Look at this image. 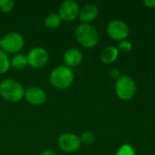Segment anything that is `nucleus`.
<instances>
[{
	"label": "nucleus",
	"mask_w": 155,
	"mask_h": 155,
	"mask_svg": "<svg viewBox=\"0 0 155 155\" xmlns=\"http://www.w3.org/2000/svg\"><path fill=\"white\" fill-rule=\"evenodd\" d=\"M25 89L21 83L13 78H5L0 83V96L8 103H18L25 96Z\"/></svg>",
	"instance_id": "nucleus-1"
},
{
	"label": "nucleus",
	"mask_w": 155,
	"mask_h": 155,
	"mask_svg": "<svg viewBox=\"0 0 155 155\" xmlns=\"http://www.w3.org/2000/svg\"><path fill=\"white\" fill-rule=\"evenodd\" d=\"M74 79V74L72 68L66 66L65 64L56 66L49 74L50 84L58 90H65L69 88L73 84Z\"/></svg>",
	"instance_id": "nucleus-2"
},
{
	"label": "nucleus",
	"mask_w": 155,
	"mask_h": 155,
	"mask_svg": "<svg viewBox=\"0 0 155 155\" xmlns=\"http://www.w3.org/2000/svg\"><path fill=\"white\" fill-rule=\"evenodd\" d=\"M76 41L84 47H94L99 42V34L91 24H79L74 31Z\"/></svg>",
	"instance_id": "nucleus-3"
},
{
	"label": "nucleus",
	"mask_w": 155,
	"mask_h": 155,
	"mask_svg": "<svg viewBox=\"0 0 155 155\" xmlns=\"http://www.w3.org/2000/svg\"><path fill=\"white\" fill-rule=\"evenodd\" d=\"M115 94L123 101H128L136 94V84L129 75H122L115 83Z\"/></svg>",
	"instance_id": "nucleus-4"
},
{
	"label": "nucleus",
	"mask_w": 155,
	"mask_h": 155,
	"mask_svg": "<svg viewBox=\"0 0 155 155\" xmlns=\"http://www.w3.org/2000/svg\"><path fill=\"white\" fill-rule=\"evenodd\" d=\"M25 46L24 36L17 32H10L2 37L1 50L8 54H18Z\"/></svg>",
	"instance_id": "nucleus-5"
},
{
	"label": "nucleus",
	"mask_w": 155,
	"mask_h": 155,
	"mask_svg": "<svg viewBox=\"0 0 155 155\" xmlns=\"http://www.w3.org/2000/svg\"><path fill=\"white\" fill-rule=\"evenodd\" d=\"M106 32L109 37L114 41L122 42L128 37L130 29L125 22L119 19H114L108 23Z\"/></svg>",
	"instance_id": "nucleus-6"
},
{
	"label": "nucleus",
	"mask_w": 155,
	"mask_h": 155,
	"mask_svg": "<svg viewBox=\"0 0 155 155\" xmlns=\"http://www.w3.org/2000/svg\"><path fill=\"white\" fill-rule=\"evenodd\" d=\"M57 144L60 150L67 153H75L82 146L80 137L71 133H65L61 134L57 139Z\"/></svg>",
	"instance_id": "nucleus-7"
},
{
	"label": "nucleus",
	"mask_w": 155,
	"mask_h": 155,
	"mask_svg": "<svg viewBox=\"0 0 155 155\" xmlns=\"http://www.w3.org/2000/svg\"><path fill=\"white\" fill-rule=\"evenodd\" d=\"M28 65L35 69H40L46 65L49 60V54L44 47L36 46L32 48L26 54Z\"/></svg>",
	"instance_id": "nucleus-8"
},
{
	"label": "nucleus",
	"mask_w": 155,
	"mask_h": 155,
	"mask_svg": "<svg viewBox=\"0 0 155 155\" xmlns=\"http://www.w3.org/2000/svg\"><path fill=\"white\" fill-rule=\"evenodd\" d=\"M80 12L79 4L73 0H67L63 3L58 7V15L62 21L72 22L75 20Z\"/></svg>",
	"instance_id": "nucleus-9"
},
{
	"label": "nucleus",
	"mask_w": 155,
	"mask_h": 155,
	"mask_svg": "<svg viewBox=\"0 0 155 155\" xmlns=\"http://www.w3.org/2000/svg\"><path fill=\"white\" fill-rule=\"evenodd\" d=\"M24 98L26 102L32 105L39 106L45 103L46 101V94L45 92L38 86H31L28 87L25 91Z\"/></svg>",
	"instance_id": "nucleus-10"
},
{
	"label": "nucleus",
	"mask_w": 155,
	"mask_h": 155,
	"mask_svg": "<svg viewBox=\"0 0 155 155\" xmlns=\"http://www.w3.org/2000/svg\"><path fill=\"white\" fill-rule=\"evenodd\" d=\"M99 15V8L94 4H87L80 8L78 18L82 24H90L94 21Z\"/></svg>",
	"instance_id": "nucleus-11"
},
{
	"label": "nucleus",
	"mask_w": 155,
	"mask_h": 155,
	"mask_svg": "<svg viewBox=\"0 0 155 155\" xmlns=\"http://www.w3.org/2000/svg\"><path fill=\"white\" fill-rule=\"evenodd\" d=\"M83 61V53L78 48H70L64 54V64L70 68L75 67Z\"/></svg>",
	"instance_id": "nucleus-12"
},
{
	"label": "nucleus",
	"mask_w": 155,
	"mask_h": 155,
	"mask_svg": "<svg viewBox=\"0 0 155 155\" xmlns=\"http://www.w3.org/2000/svg\"><path fill=\"white\" fill-rule=\"evenodd\" d=\"M118 55H119V51L117 47L108 46L102 51L100 54V59L104 64H112L117 60Z\"/></svg>",
	"instance_id": "nucleus-13"
},
{
	"label": "nucleus",
	"mask_w": 155,
	"mask_h": 155,
	"mask_svg": "<svg viewBox=\"0 0 155 155\" xmlns=\"http://www.w3.org/2000/svg\"><path fill=\"white\" fill-rule=\"evenodd\" d=\"M11 66L16 70H23L28 65L27 57L24 54H15L11 59H10Z\"/></svg>",
	"instance_id": "nucleus-14"
},
{
	"label": "nucleus",
	"mask_w": 155,
	"mask_h": 155,
	"mask_svg": "<svg viewBox=\"0 0 155 155\" xmlns=\"http://www.w3.org/2000/svg\"><path fill=\"white\" fill-rule=\"evenodd\" d=\"M62 20L57 13H51L49 14L45 19V25L49 29H55L60 26Z\"/></svg>",
	"instance_id": "nucleus-15"
},
{
	"label": "nucleus",
	"mask_w": 155,
	"mask_h": 155,
	"mask_svg": "<svg viewBox=\"0 0 155 155\" xmlns=\"http://www.w3.org/2000/svg\"><path fill=\"white\" fill-rule=\"evenodd\" d=\"M10 67H11V64L8 54L0 49V74H4L7 73Z\"/></svg>",
	"instance_id": "nucleus-16"
},
{
	"label": "nucleus",
	"mask_w": 155,
	"mask_h": 155,
	"mask_svg": "<svg viewBox=\"0 0 155 155\" xmlns=\"http://www.w3.org/2000/svg\"><path fill=\"white\" fill-rule=\"evenodd\" d=\"M80 140L82 144L84 145H91L94 143L95 141V135L94 133H92L91 131H85L82 134V135L80 136Z\"/></svg>",
	"instance_id": "nucleus-17"
},
{
	"label": "nucleus",
	"mask_w": 155,
	"mask_h": 155,
	"mask_svg": "<svg viewBox=\"0 0 155 155\" xmlns=\"http://www.w3.org/2000/svg\"><path fill=\"white\" fill-rule=\"evenodd\" d=\"M115 155H136V152L131 144L125 143L117 150Z\"/></svg>",
	"instance_id": "nucleus-18"
},
{
	"label": "nucleus",
	"mask_w": 155,
	"mask_h": 155,
	"mask_svg": "<svg viewBox=\"0 0 155 155\" xmlns=\"http://www.w3.org/2000/svg\"><path fill=\"white\" fill-rule=\"evenodd\" d=\"M15 6V2L13 0H0V11L2 13L7 14L13 10Z\"/></svg>",
	"instance_id": "nucleus-19"
},
{
	"label": "nucleus",
	"mask_w": 155,
	"mask_h": 155,
	"mask_svg": "<svg viewBox=\"0 0 155 155\" xmlns=\"http://www.w3.org/2000/svg\"><path fill=\"white\" fill-rule=\"evenodd\" d=\"M132 48H133L132 43L130 41H127V40H124V41L120 42L118 46H117L118 51L121 53H128L132 50Z\"/></svg>",
	"instance_id": "nucleus-20"
},
{
	"label": "nucleus",
	"mask_w": 155,
	"mask_h": 155,
	"mask_svg": "<svg viewBox=\"0 0 155 155\" xmlns=\"http://www.w3.org/2000/svg\"><path fill=\"white\" fill-rule=\"evenodd\" d=\"M121 76H122V75H121L120 70H118V69H116V68H114V69H112V70L110 71V77H111L113 80L117 81Z\"/></svg>",
	"instance_id": "nucleus-21"
},
{
	"label": "nucleus",
	"mask_w": 155,
	"mask_h": 155,
	"mask_svg": "<svg viewBox=\"0 0 155 155\" xmlns=\"http://www.w3.org/2000/svg\"><path fill=\"white\" fill-rule=\"evenodd\" d=\"M143 5L149 8H155V0H144Z\"/></svg>",
	"instance_id": "nucleus-22"
},
{
	"label": "nucleus",
	"mask_w": 155,
	"mask_h": 155,
	"mask_svg": "<svg viewBox=\"0 0 155 155\" xmlns=\"http://www.w3.org/2000/svg\"><path fill=\"white\" fill-rule=\"evenodd\" d=\"M40 155H58L53 150H45L44 152H42Z\"/></svg>",
	"instance_id": "nucleus-23"
},
{
	"label": "nucleus",
	"mask_w": 155,
	"mask_h": 155,
	"mask_svg": "<svg viewBox=\"0 0 155 155\" xmlns=\"http://www.w3.org/2000/svg\"><path fill=\"white\" fill-rule=\"evenodd\" d=\"M1 43H2V38L0 37V48H1Z\"/></svg>",
	"instance_id": "nucleus-24"
}]
</instances>
